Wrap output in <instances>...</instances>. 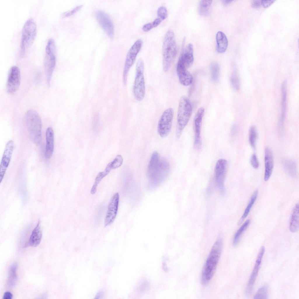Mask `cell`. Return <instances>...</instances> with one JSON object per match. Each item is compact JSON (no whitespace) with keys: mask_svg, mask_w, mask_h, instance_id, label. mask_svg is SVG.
I'll return each mask as SVG.
<instances>
[{"mask_svg":"<svg viewBox=\"0 0 299 299\" xmlns=\"http://www.w3.org/2000/svg\"><path fill=\"white\" fill-rule=\"evenodd\" d=\"M232 0H223L222 3L224 5H227L232 1Z\"/></svg>","mask_w":299,"mask_h":299,"instance_id":"47","label":"cell"},{"mask_svg":"<svg viewBox=\"0 0 299 299\" xmlns=\"http://www.w3.org/2000/svg\"><path fill=\"white\" fill-rule=\"evenodd\" d=\"M221 239H217L213 244L207 258L201 273V282L207 284L211 281L215 272L222 249Z\"/></svg>","mask_w":299,"mask_h":299,"instance_id":"1","label":"cell"},{"mask_svg":"<svg viewBox=\"0 0 299 299\" xmlns=\"http://www.w3.org/2000/svg\"><path fill=\"white\" fill-rule=\"evenodd\" d=\"M46 144L44 155L45 158L49 159L52 156L54 149V133L53 128L48 127L46 132Z\"/></svg>","mask_w":299,"mask_h":299,"instance_id":"20","label":"cell"},{"mask_svg":"<svg viewBox=\"0 0 299 299\" xmlns=\"http://www.w3.org/2000/svg\"><path fill=\"white\" fill-rule=\"evenodd\" d=\"M13 295L9 291L5 292L4 295L3 297V299H11L13 298Z\"/></svg>","mask_w":299,"mask_h":299,"instance_id":"43","label":"cell"},{"mask_svg":"<svg viewBox=\"0 0 299 299\" xmlns=\"http://www.w3.org/2000/svg\"><path fill=\"white\" fill-rule=\"evenodd\" d=\"M265 251L264 247L262 246L258 254L254 267L246 287L245 293L247 296L249 295L252 293Z\"/></svg>","mask_w":299,"mask_h":299,"instance_id":"15","label":"cell"},{"mask_svg":"<svg viewBox=\"0 0 299 299\" xmlns=\"http://www.w3.org/2000/svg\"><path fill=\"white\" fill-rule=\"evenodd\" d=\"M212 0H204L201 1L199 5L198 12L202 16L207 15L212 2Z\"/></svg>","mask_w":299,"mask_h":299,"instance_id":"31","label":"cell"},{"mask_svg":"<svg viewBox=\"0 0 299 299\" xmlns=\"http://www.w3.org/2000/svg\"><path fill=\"white\" fill-rule=\"evenodd\" d=\"M26 126L30 138L32 142L38 145L42 140V122L38 113L33 110H29L26 113L25 117Z\"/></svg>","mask_w":299,"mask_h":299,"instance_id":"3","label":"cell"},{"mask_svg":"<svg viewBox=\"0 0 299 299\" xmlns=\"http://www.w3.org/2000/svg\"><path fill=\"white\" fill-rule=\"evenodd\" d=\"M192 112V107L189 99L185 96L181 98L178 105L177 117L176 135L178 138L188 122Z\"/></svg>","mask_w":299,"mask_h":299,"instance_id":"4","label":"cell"},{"mask_svg":"<svg viewBox=\"0 0 299 299\" xmlns=\"http://www.w3.org/2000/svg\"><path fill=\"white\" fill-rule=\"evenodd\" d=\"M227 163L224 159H220L217 161L215 168L214 177L216 185L221 193H225L224 182L226 174Z\"/></svg>","mask_w":299,"mask_h":299,"instance_id":"11","label":"cell"},{"mask_svg":"<svg viewBox=\"0 0 299 299\" xmlns=\"http://www.w3.org/2000/svg\"><path fill=\"white\" fill-rule=\"evenodd\" d=\"M97 20L99 25L107 34L112 38L114 35V27L112 21L109 15L101 10L98 11L95 13Z\"/></svg>","mask_w":299,"mask_h":299,"instance_id":"13","label":"cell"},{"mask_svg":"<svg viewBox=\"0 0 299 299\" xmlns=\"http://www.w3.org/2000/svg\"><path fill=\"white\" fill-rule=\"evenodd\" d=\"M174 115V111L172 108H169L163 112L159 120L158 125V131L162 138L167 136L170 132Z\"/></svg>","mask_w":299,"mask_h":299,"instance_id":"10","label":"cell"},{"mask_svg":"<svg viewBox=\"0 0 299 299\" xmlns=\"http://www.w3.org/2000/svg\"><path fill=\"white\" fill-rule=\"evenodd\" d=\"M216 49L220 53H223L226 51L228 46L227 39L222 32L219 31L216 35Z\"/></svg>","mask_w":299,"mask_h":299,"instance_id":"23","label":"cell"},{"mask_svg":"<svg viewBox=\"0 0 299 299\" xmlns=\"http://www.w3.org/2000/svg\"><path fill=\"white\" fill-rule=\"evenodd\" d=\"M275 0H261V5L265 8L268 7L271 5Z\"/></svg>","mask_w":299,"mask_h":299,"instance_id":"41","label":"cell"},{"mask_svg":"<svg viewBox=\"0 0 299 299\" xmlns=\"http://www.w3.org/2000/svg\"><path fill=\"white\" fill-rule=\"evenodd\" d=\"M250 223V220H247L236 233L234 237L233 242V245L234 246H235L237 245L241 235L247 229Z\"/></svg>","mask_w":299,"mask_h":299,"instance_id":"32","label":"cell"},{"mask_svg":"<svg viewBox=\"0 0 299 299\" xmlns=\"http://www.w3.org/2000/svg\"><path fill=\"white\" fill-rule=\"evenodd\" d=\"M110 171L109 169L106 168L104 171L99 173L95 178L94 183L91 189V194H93L95 193L98 185L102 179L106 176Z\"/></svg>","mask_w":299,"mask_h":299,"instance_id":"33","label":"cell"},{"mask_svg":"<svg viewBox=\"0 0 299 299\" xmlns=\"http://www.w3.org/2000/svg\"><path fill=\"white\" fill-rule=\"evenodd\" d=\"M299 216V204L297 203L293 209L290 223L289 230L292 232H296L298 230Z\"/></svg>","mask_w":299,"mask_h":299,"instance_id":"25","label":"cell"},{"mask_svg":"<svg viewBox=\"0 0 299 299\" xmlns=\"http://www.w3.org/2000/svg\"><path fill=\"white\" fill-rule=\"evenodd\" d=\"M55 43L52 41H48L46 47V55L44 60L45 69L48 86L50 85L52 75L55 65Z\"/></svg>","mask_w":299,"mask_h":299,"instance_id":"7","label":"cell"},{"mask_svg":"<svg viewBox=\"0 0 299 299\" xmlns=\"http://www.w3.org/2000/svg\"><path fill=\"white\" fill-rule=\"evenodd\" d=\"M194 60L193 48L190 44L186 46L178 59V61L182 63L187 69L192 65Z\"/></svg>","mask_w":299,"mask_h":299,"instance_id":"19","label":"cell"},{"mask_svg":"<svg viewBox=\"0 0 299 299\" xmlns=\"http://www.w3.org/2000/svg\"><path fill=\"white\" fill-rule=\"evenodd\" d=\"M237 131V126L235 125L233 126L231 131L232 135V136H235L236 134Z\"/></svg>","mask_w":299,"mask_h":299,"instance_id":"46","label":"cell"},{"mask_svg":"<svg viewBox=\"0 0 299 299\" xmlns=\"http://www.w3.org/2000/svg\"><path fill=\"white\" fill-rule=\"evenodd\" d=\"M257 138V133L256 128L252 126L249 131V141L251 147L254 148Z\"/></svg>","mask_w":299,"mask_h":299,"instance_id":"34","label":"cell"},{"mask_svg":"<svg viewBox=\"0 0 299 299\" xmlns=\"http://www.w3.org/2000/svg\"><path fill=\"white\" fill-rule=\"evenodd\" d=\"M268 297V287L264 285L258 290L254 296V299H267Z\"/></svg>","mask_w":299,"mask_h":299,"instance_id":"36","label":"cell"},{"mask_svg":"<svg viewBox=\"0 0 299 299\" xmlns=\"http://www.w3.org/2000/svg\"><path fill=\"white\" fill-rule=\"evenodd\" d=\"M283 164L285 170L291 177H295L297 174L296 164L294 161L288 160L283 161Z\"/></svg>","mask_w":299,"mask_h":299,"instance_id":"28","label":"cell"},{"mask_svg":"<svg viewBox=\"0 0 299 299\" xmlns=\"http://www.w3.org/2000/svg\"><path fill=\"white\" fill-rule=\"evenodd\" d=\"M211 78L214 83H217L219 79L220 67L218 64L215 61L212 62L210 65Z\"/></svg>","mask_w":299,"mask_h":299,"instance_id":"30","label":"cell"},{"mask_svg":"<svg viewBox=\"0 0 299 299\" xmlns=\"http://www.w3.org/2000/svg\"><path fill=\"white\" fill-rule=\"evenodd\" d=\"M286 82L284 81L281 86V114L279 118V126H284L285 121L286 103Z\"/></svg>","mask_w":299,"mask_h":299,"instance_id":"22","label":"cell"},{"mask_svg":"<svg viewBox=\"0 0 299 299\" xmlns=\"http://www.w3.org/2000/svg\"><path fill=\"white\" fill-rule=\"evenodd\" d=\"M37 27L32 18L28 19L22 28L20 44V56L23 57L27 49L31 46L35 39Z\"/></svg>","mask_w":299,"mask_h":299,"instance_id":"5","label":"cell"},{"mask_svg":"<svg viewBox=\"0 0 299 299\" xmlns=\"http://www.w3.org/2000/svg\"><path fill=\"white\" fill-rule=\"evenodd\" d=\"M153 28L152 22L146 23L143 25L142 27L143 30L145 32H148Z\"/></svg>","mask_w":299,"mask_h":299,"instance_id":"42","label":"cell"},{"mask_svg":"<svg viewBox=\"0 0 299 299\" xmlns=\"http://www.w3.org/2000/svg\"><path fill=\"white\" fill-rule=\"evenodd\" d=\"M14 147V142L12 140H9L6 145L0 167V182L3 179L9 164Z\"/></svg>","mask_w":299,"mask_h":299,"instance_id":"17","label":"cell"},{"mask_svg":"<svg viewBox=\"0 0 299 299\" xmlns=\"http://www.w3.org/2000/svg\"><path fill=\"white\" fill-rule=\"evenodd\" d=\"M170 169L168 162L164 159H160L159 165L153 174L148 178L149 184L152 188L158 186L168 176Z\"/></svg>","mask_w":299,"mask_h":299,"instance_id":"9","label":"cell"},{"mask_svg":"<svg viewBox=\"0 0 299 299\" xmlns=\"http://www.w3.org/2000/svg\"><path fill=\"white\" fill-rule=\"evenodd\" d=\"M20 83V73L19 68L14 66L10 68L6 83V90L10 94L13 93L18 89Z\"/></svg>","mask_w":299,"mask_h":299,"instance_id":"12","label":"cell"},{"mask_svg":"<svg viewBox=\"0 0 299 299\" xmlns=\"http://www.w3.org/2000/svg\"><path fill=\"white\" fill-rule=\"evenodd\" d=\"M42 237V233L39 222L32 232L29 240V244L33 247L37 246L41 241Z\"/></svg>","mask_w":299,"mask_h":299,"instance_id":"24","label":"cell"},{"mask_svg":"<svg viewBox=\"0 0 299 299\" xmlns=\"http://www.w3.org/2000/svg\"><path fill=\"white\" fill-rule=\"evenodd\" d=\"M157 14L158 18L162 20L165 19L168 15V12L166 8L163 6L159 7L157 10Z\"/></svg>","mask_w":299,"mask_h":299,"instance_id":"38","label":"cell"},{"mask_svg":"<svg viewBox=\"0 0 299 299\" xmlns=\"http://www.w3.org/2000/svg\"><path fill=\"white\" fill-rule=\"evenodd\" d=\"M177 52L174 34L172 30H169L165 35L162 46L163 67L164 72L169 70Z\"/></svg>","mask_w":299,"mask_h":299,"instance_id":"2","label":"cell"},{"mask_svg":"<svg viewBox=\"0 0 299 299\" xmlns=\"http://www.w3.org/2000/svg\"><path fill=\"white\" fill-rule=\"evenodd\" d=\"M123 162L122 157L120 155H117L114 160L110 162L112 169L119 167L122 165Z\"/></svg>","mask_w":299,"mask_h":299,"instance_id":"37","label":"cell"},{"mask_svg":"<svg viewBox=\"0 0 299 299\" xmlns=\"http://www.w3.org/2000/svg\"><path fill=\"white\" fill-rule=\"evenodd\" d=\"M119 200V194L117 193L113 196L109 203L105 220V227L110 225L114 221L117 212Z\"/></svg>","mask_w":299,"mask_h":299,"instance_id":"16","label":"cell"},{"mask_svg":"<svg viewBox=\"0 0 299 299\" xmlns=\"http://www.w3.org/2000/svg\"><path fill=\"white\" fill-rule=\"evenodd\" d=\"M162 20L159 18H156L152 22V24L153 27H155L158 25L161 22Z\"/></svg>","mask_w":299,"mask_h":299,"instance_id":"45","label":"cell"},{"mask_svg":"<svg viewBox=\"0 0 299 299\" xmlns=\"http://www.w3.org/2000/svg\"><path fill=\"white\" fill-rule=\"evenodd\" d=\"M258 194V190H256L254 191L252 195L250 200L248 206L245 209L243 214L240 218L238 223V225H239L241 224L248 215L251 209L257 199Z\"/></svg>","mask_w":299,"mask_h":299,"instance_id":"29","label":"cell"},{"mask_svg":"<svg viewBox=\"0 0 299 299\" xmlns=\"http://www.w3.org/2000/svg\"><path fill=\"white\" fill-rule=\"evenodd\" d=\"M144 69L143 60L142 58H140L136 65L135 78L133 86L134 95L136 100L138 101L142 100L145 94Z\"/></svg>","mask_w":299,"mask_h":299,"instance_id":"6","label":"cell"},{"mask_svg":"<svg viewBox=\"0 0 299 299\" xmlns=\"http://www.w3.org/2000/svg\"><path fill=\"white\" fill-rule=\"evenodd\" d=\"M18 264L14 263L10 266L8 273V283L10 287H13L16 284L18 280L17 270Z\"/></svg>","mask_w":299,"mask_h":299,"instance_id":"27","label":"cell"},{"mask_svg":"<svg viewBox=\"0 0 299 299\" xmlns=\"http://www.w3.org/2000/svg\"><path fill=\"white\" fill-rule=\"evenodd\" d=\"M142 44V41L141 39L137 40L131 47L127 53L123 75V82L125 86L126 85L128 72L135 62Z\"/></svg>","mask_w":299,"mask_h":299,"instance_id":"8","label":"cell"},{"mask_svg":"<svg viewBox=\"0 0 299 299\" xmlns=\"http://www.w3.org/2000/svg\"><path fill=\"white\" fill-rule=\"evenodd\" d=\"M230 81L231 85L234 90L237 91L239 89V79L238 73L236 72H232L230 77Z\"/></svg>","mask_w":299,"mask_h":299,"instance_id":"35","label":"cell"},{"mask_svg":"<svg viewBox=\"0 0 299 299\" xmlns=\"http://www.w3.org/2000/svg\"><path fill=\"white\" fill-rule=\"evenodd\" d=\"M82 5L77 6L70 11L63 13L62 14V16L63 17H65L71 16L79 11L82 7Z\"/></svg>","mask_w":299,"mask_h":299,"instance_id":"39","label":"cell"},{"mask_svg":"<svg viewBox=\"0 0 299 299\" xmlns=\"http://www.w3.org/2000/svg\"><path fill=\"white\" fill-rule=\"evenodd\" d=\"M160 159L159 155L156 151L154 152L151 157L147 170L148 178L150 176L158 167Z\"/></svg>","mask_w":299,"mask_h":299,"instance_id":"26","label":"cell"},{"mask_svg":"<svg viewBox=\"0 0 299 299\" xmlns=\"http://www.w3.org/2000/svg\"><path fill=\"white\" fill-rule=\"evenodd\" d=\"M252 6L255 8H258L261 5V0H255L252 2Z\"/></svg>","mask_w":299,"mask_h":299,"instance_id":"44","label":"cell"},{"mask_svg":"<svg viewBox=\"0 0 299 299\" xmlns=\"http://www.w3.org/2000/svg\"><path fill=\"white\" fill-rule=\"evenodd\" d=\"M176 72L179 82L182 85L187 86L192 83V74L184 65L178 61L177 65Z\"/></svg>","mask_w":299,"mask_h":299,"instance_id":"18","label":"cell"},{"mask_svg":"<svg viewBox=\"0 0 299 299\" xmlns=\"http://www.w3.org/2000/svg\"><path fill=\"white\" fill-rule=\"evenodd\" d=\"M265 165L264 180L267 181L271 175L274 166L272 153L270 149L267 147H266L265 151Z\"/></svg>","mask_w":299,"mask_h":299,"instance_id":"21","label":"cell"},{"mask_svg":"<svg viewBox=\"0 0 299 299\" xmlns=\"http://www.w3.org/2000/svg\"><path fill=\"white\" fill-rule=\"evenodd\" d=\"M250 162L252 166L255 168H257L259 166V163L257 157L255 154H253L250 159Z\"/></svg>","mask_w":299,"mask_h":299,"instance_id":"40","label":"cell"},{"mask_svg":"<svg viewBox=\"0 0 299 299\" xmlns=\"http://www.w3.org/2000/svg\"><path fill=\"white\" fill-rule=\"evenodd\" d=\"M204 112V108L202 107H200L198 109L194 118L195 135L194 147L197 150L200 149L201 146V132L202 120Z\"/></svg>","mask_w":299,"mask_h":299,"instance_id":"14","label":"cell"}]
</instances>
